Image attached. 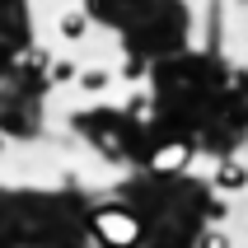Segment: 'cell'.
I'll return each instance as SVG.
<instances>
[{"mask_svg":"<svg viewBox=\"0 0 248 248\" xmlns=\"http://www.w3.org/2000/svg\"><path fill=\"white\" fill-rule=\"evenodd\" d=\"M234 10H248V0H234Z\"/></svg>","mask_w":248,"mask_h":248,"instance_id":"9","label":"cell"},{"mask_svg":"<svg viewBox=\"0 0 248 248\" xmlns=\"http://www.w3.org/2000/svg\"><path fill=\"white\" fill-rule=\"evenodd\" d=\"M75 89H80L84 98H103L108 89H117V70H108V66H80Z\"/></svg>","mask_w":248,"mask_h":248,"instance_id":"5","label":"cell"},{"mask_svg":"<svg viewBox=\"0 0 248 248\" xmlns=\"http://www.w3.org/2000/svg\"><path fill=\"white\" fill-rule=\"evenodd\" d=\"M94 239L103 248H136L140 239H145V225H140V216L131 206H103L94 211Z\"/></svg>","mask_w":248,"mask_h":248,"instance_id":"1","label":"cell"},{"mask_svg":"<svg viewBox=\"0 0 248 248\" xmlns=\"http://www.w3.org/2000/svg\"><path fill=\"white\" fill-rule=\"evenodd\" d=\"M75 75H80V61L75 56H56V61H47V84H75Z\"/></svg>","mask_w":248,"mask_h":248,"instance_id":"7","label":"cell"},{"mask_svg":"<svg viewBox=\"0 0 248 248\" xmlns=\"http://www.w3.org/2000/svg\"><path fill=\"white\" fill-rule=\"evenodd\" d=\"M192 248H239V239H234L230 225H206V230H197V244Z\"/></svg>","mask_w":248,"mask_h":248,"instance_id":"6","label":"cell"},{"mask_svg":"<svg viewBox=\"0 0 248 248\" xmlns=\"http://www.w3.org/2000/svg\"><path fill=\"white\" fill-rule=\"evenodd\" d=\"M211 187H216V197L248 192V164H244V159H216V169H211Z\"/></svg>","mask_w":248,"mask_h":248,"instance_id":"4","label":"cell"},{"mask_svg":"<svg viewBox=\"0 0 248 248\" xmlns=\"http://www.w3.org/2000/svg\"><path fill=\"white\" fill-rule=\"evenodd\" d=\"M10 155H14V140H10V136H0V159H10Z\"/></svg>","mask_w":248,"mask_h":248,"instance_id":"8","label":"cell"},{"mask_svg":"<svg viewBox=\"0 0 248 248\" xmlns=\"http://www.w3.org/2000/svg\"><path fill=\"white\" fill-rule=\"evenodd\" d=\"M56 38L66 42V47H84V42L94 38V19L84 5H61L56 10Z\"/></svg>","mask_w":248,"mask_h":248,"instance_id":"2","label":"cell"},{"mask_svg":"<svg viewBox=\"0 0 248 248\" xmlns=\"http://www.w3.org/2000/svg\"><path fill=\"white\" fill-rule=\"evenodd\" d=\"M192 145L187 140H169V145H159V150L150 155V173L155 178H173V173H187L192 169Z\"/></svg>","mask_w":248,"mask_h":248,"instance_id":"3","label":"cell"}]
</instances>
